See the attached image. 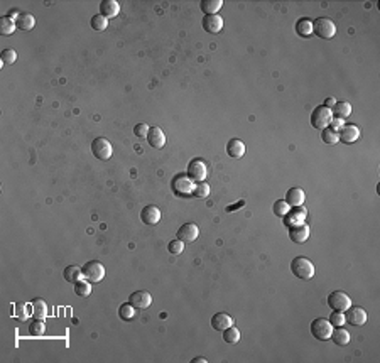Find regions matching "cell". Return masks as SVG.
Listing matches in <instances>:
<instances>
[{
    "mask_svg": "<svg viewBox=\"0 0 380 363\" xmlns=\"http://www.w3.org/2000/svg\"><path fill=\"white\" fill-rule=\"evenodd\" d=\"M223 341L228 345H237L240 341V331H238L235 326H230V328L223 329Z\"/></svg>",
    "mask_w": 380,
    "mask_h": 363,
    "instance_id": "obj_33",
    "label": "cell"
},
{
    "mask_svg": "<svg viewBox=\"0 0 380 363\" xmlns=\"http://www.w3.org/2000/svg\"><path fill=\"white\" fill-rule=\"evenodd\" d=\"M200 7L206 16H215V14H218V10L223 7V2L222 0H201Z\"/></svg>",
    "mask_w": 380,
    "mask_h": 363,
    "instance_id": "obj_28",
    "label": "cell"
},
{
    "mask_svg": "<svg viewBox=\"0 0 380 363\" xmlns=\"http://www.w3.org/2000/svg\"><path fill=\"white\" fill-rule=\"evenodd\" d=\"M208 360H206L205 357H196V358H193V363H206Z\"/></svg>",
    "mask_w": 380,
    "mask_h": 363,
    "instance_id": "obj_48",
    "label": "cell"
},
{
    "mask_svg": "<svg viewBox=\"0 0 380 363\" xmlns=\"http://www.w3.org/2000/svg\"><path fill=\"white\" fill-rule=\"evenodd\" d=\"M149 125L147 124H137L133 127V134L137 135L139 139H147V134H149Z\"/></svg>",
    "mask_w": 380,
    "mask_h": 363,
    "instance_id": "obj_43",
    "label": "cell"
},
{
    "mask_svg": "<svg viewBox=\"0 0 380 363\" xmlns=\"http://www.w3.org/2000/svg\"><path fill=\"white\" fill-rule=\"evenodd\" d=\"M140 220L146 225H157L161 220V210L154 204H147L142 211H140Z\"/></svg>",
    "mask_w": 380,
    "mask_h": 363,
    "instance_id": "obj_16",
    "label": "cell"
},
{
    "mask_svg": "<svg viewBox=\"0 0 380 363\" xmlns=\"http://www.w3.org/2000/svg\"><path fill=\"white\" fill-rule=\"evenodd\" d=\"M147 142H149L151 147L154 149H162L166 145V135L162 132V128L159 127H151L149 134H147Z\"/></svg>",
    "mask_w": 380,
    "mask_h": 363,
    "instance_id": "obj_18",
    "label": "cell"
},
{
    "mask_svg": "<svg viewBox=\"0 0 380 363\" xmlns=\"http://www.w3.org/2000/svg\"><path fill=\"white\" fill-rule=\"evenodd\" d=\"M46 331V325H44V319H36V321L31 323L29 326V333L32 336H42Z\"/></svg>",
    "mask_w": 380,
    "mask_h": 363,
    "instance_id": "obj_38",
    "label": "cell"
},
{
    "mask_svg": "<svg viewBox=\"0 0 380 363\" xmlns=\"http://www.w3.org/2000/svg\"><path fill=\"white\" fill-rule=\"evenodd\" d=\"M284 200H285V203H287L289 206L294 208V206H303L306 196H304V191L301 188H291V189H287Z\"/></svg>",
    "mask_w": 380,
    "mask_h": 363,
    "instance_id": "obj_21",
    "label": "cell"
},
{
    "mask_svg": "<svg viewBox=\"0 0 380 363\" xmlns=\"http://www.w3.org/2000/svg\"><path fill=\"white\" fill-rule=\"evenodd\" d=\"M16 24H17V29H20V31H31L36 26V19L31 14H20L19 19L16 20Z\"/></svg>",
    "mask_w": 380,
    "mask_h": 363,
    "instance_id": "obj_30",
    "label": "cell"
},
{
    "mask_svg": "<svg viewBox=\"0 0 380 363\" xmlns=\"http://www.w3.org/2000/svg\"><path fill=\"white\" fill-rule=\"evenodd\" d=\"M245 144L240 139H230L227 144V154L233 159H240L245 156Z\"/></svg>",
    "mask_w": 380,
    "mask_h": 363,
    "instance_id": "obj_20",
    "label": "cell"
},
{
    "mask_svg": "<svg viewBox=\"0 0 380 363\" xmlns=\"http://www.w3.org/2000/svg\"><path fill=\"white\" fill-rule=\"evenodd\" d=\"M328 306L333 311H342L345 312L346 309L352 306V299H350L348 294H345L343 290H333L328 296Z\"/></svg>",
    "mask_w": 380,
    "mask_h": 363,
    "instance_id": "obj_7",
    "label": "cell"
},
{
    "mask_svg": "<svg viewBox=\"0 0 380 363\" xmlns=\"http://www.w3.org/2000/svg\"><path fill=\"white\" fill-rule=\"evenodd\" d=\"M31 306H32V318L44 319L48 316V304L42 299H34L31 303Z\"/></svg>",
    "mask_w": 380,
    "mask_h": 363,
    "instance_id": "obj_29",
    "label": "cell"
},
{
    "mask_svg": "<svg viewBox=\"0 0 380 363\" xmlns=\"http://www.w3.org/2000/svg\"><path fill=\"white\" fill-rule=\"evenodd\" d=\"M321 140H323L324 144H328V145H335V144H338V132L331 130V128H323L321 130Z\"/></svg>",
    "mask_w": 380,
    "mask_h": 363,
    "instance_id": "obj_37",
    "label": "cell"
},
{
    "mask_svg": "<svg viewBox=\"0 0 380 363\" xmlns=\"http://www.w3.org/2000/svg\"><path fill=\"white\" fill-rule=\"evenodd\" d=\"M120 12V5H118L117 0H103L100 3V14L107 19H114V17L118 16Z\"/></svg>",
    "mask_w": 380,
    "mask_h": 363,
    "instance_id": "obj_22",
    "label": "cell"
},
{
    "mask_svg": "<svg viewBox=\"0 0 380 363\" xmlns=\"http://www.w3.org/2000/svg\"><path fill=\"white\" fill-rule=\"evenodd\" d=\"M193 196L194 198H208L209 196V184L208 182H205V181L198 182V184L194 186Z\"/></svg>",
    "mask_w": 380,
    "mask_h": 363,
    "instance_id": "obj_39",
    "label": "cell"
},
{
    "mask_svg": "<svg viewBox=\"0 0 380 363\" xmlns=\"http://www.w3.org/2000/svg\"><path fill=\"white\" fill-rule=\"evenodd\" d=\"M331 118H333L331 109H328V107H324V105H320L313 110V113H311V125H313L314 128L323 130V128L329 127Z\"/></svg>",
    "mask_w": 380,
    "mask_h": 363,
    "instance_id": "obj_5",
    "label": "cell"
},
{
    "mask_svg": "<svg viewBox=\"0 0 380 363\" xmlns=\"http://www.w3.org/2000/svg\"><path fill=\"white\" fill-rule=\"evenodd\" d=\"M12 316L19 321H25L29 316H32V306L27 303H16L12 306Z\"/></svg>",
    "mask_w": 380,
    "mask_h": 363,
    "instance_id": "obj_23",
    "label": "cell"
},
{
    "mask_svg": "<svg viewBox=\"0 0 380 363\" xmlns=\"http://www.w3.org/2000/svg\"><path fill=\"white\" fill-rule=\"evenodd\" d=\"M289 210H291V206H289L287 203H285V200H277L276 203L272 204V211L274 215L279 218H284L285 215L289 213Z\"/></svg>",
    "mask_w": 380,
    "mask_h": 363,
    "instance_id": "obj_35",
    "label": "cell"
},
{
    "mask_svg": "<svg viewBox=\"0 0 380 363\" xmlns=\"http://www.w3.org/2000/svg\"><path fill=\"white\" fill-rule=\"evenodd\" d=\"M16 27H17L16 20L10 19L9 16H3L2 19H0V32H2V36H10V34H14Z\"/></svg>",
    "mask_w": 380,
    "mask_h": 363,
    "instance_id": "obj_32",
    "label": "cell"
},
{
    "mask_svg": "<svg viewBox=\"0 0 380 363\" xmlns=\"http://www.w3.org/2000/svg\"><path fill=\"white\" fill-rule=\"evenodd\" d=\"M75 294L79 297H88L92 294V282L86 279H81L75 284Z\"/></svg>",
    "mask_w": 380,
    "mask_h": 363,
    "instance_id": "obj_31",
    "label": "cell"
},
{
    "mask_svg": "<svg viewBox=\"0 0 380 363\" xmlns=\"http://www.w3.org/2000/svg\"><path fill=\"white\" fill-rule=\"evenodd\" d=\"M0 57H2L3 63L12 64V63H16V61H17V53L14 51V49L7 48V49H3V51H2V54H0Z\"/></svg>",
    "mask_w": 380,
    "mask_h": 363,
    "instance_id": "obj_42",
    "label": "cell"
},
{
    "mask_svg": "<svg viewBox=\"0 0 380 363\" xmlns=\"http://www.w3.org/2000/svg\"><path fill=\"white\" fill-rule=\"evenodd\" d=\"M296 32H298L301 37H311V36H313V20L307 19V17H301V19L296 22Z\"/></svg>",
    "mask_w": 380,
    "mask_h": 363,
    "instance_id": "obj_26",
    "label": "cell"
},
{
    "mask_svg": "<svg viewBox=\"0 0 380 363\" xmlns=\"http://www.w3.org/2000/svg\"><path fill=\"white\" fill-rule=\"evenodd\" d=\"M135 309L130 303L127 304H122L120 308H118V318L124 319V321H132L133 318H135Z\"/></svg>",
    "mask_w": 380,
    "mask_h": 363,
    "instance_id": "obj_34",
    "label": "cell"
},
{
    "mask_svg": "<svg viewBox=\"0 0 380 363\" xmlns=\"http://www.w3.org/2000/svg\"><path fill=\"white\" fill-rule=\"evenodd\" d=\"M92 152H93V156H96V159L108 161L112 157V154H114V149H112V144L108 142L107 139L96 137L92 142Z\"/></svg>",
    "mask_w": 380,
    "mask_h": 363,
    "instance_id": "obj_8",
    "label": "cell"
},
{
    "mask_svg": "<svg viewBox=\"0 0 380 363\" xmlns=\"http://www.w3.org/2000/svg\"><path fill=\"white\" fill-rule=\"evenodd\" d=\"M291 272L296 277L303 279V280H309L314 277V265L309 258L306 257H296L291 262Z\"/></svg>",
    "mask_w": 380,
    "mask_h": 363,
    "instance_id": "obj_2",
    "label": "cell"
},
{
    "mask_svg": "<svg viewBox=\"0 0 380 363\" xmlns=\"http://www.w3.org/2000/svg\"><path fill=\"white\" fill-rule=\"evenodd\" d=\"M289 238H291L294 243H304L307 238H309V226L306 223L289 226Z\"/></svg>",
    "mask_w": 380,
    "mask_h": 363,
    "instance_id": "obj_15",
    "label": "cell"
},
{
    "mask_svg": "<svg viewBox=\"0 0 380 363\" xmlns=\"http://www.w3.org/2000/svg\"><path fill=\"white\" fill-rule=\"evenodd\" d=\"M307 217V211L304 206H294L289 210V213L284 217V225L287 226H294V225H301L304 223Z\"/></svg>",
    "mask_w": 380,
    "mask_h": 363,
    "instance_id": "obj_12",
    "label": "cell"
},
{
    "mask_svg": "<svg viewBox=\"0 0 380 363\" xmlns=\"http://www.w3.org/2000/svg\"><path fill=\"white\" fill-rule=\"evenodd\" d=\"M313 34L321 39H331L336 34V26L328 17H318L313 20Z\"/></svg>",
    "mask_w": 380,
    "mask_h": 363,
    "instance_id": "obj_3",
    "label": "cell"
},
{
    "mask_svg": "<svg viewBox=\"0 0 380 363\" xmlns=\"http://www.w3.org/2000/svg\"><path fill=\"white\" fill-rule=\"evenodd\" d=\"M81 271H83V277L86 280H90L92 284L100 282V280L105 277V267L98 260H90V262H86V264H83Z\"/></svg>",
    "mask_w": 380,
    "mask_h": 363,
    "instance_id": "obj_4",
    "label": "cell"
},
{
    "mask_svg": "<svg viewBox=\"0 0 380 363\" xmlns=\"http://www.w3.org/2000/svg\"><path fill=\"white\" fill-rule=\"evenodd\" d=\"M20 14H22V12H19V10L12 9V10H9V14H7V16H9V17H10V19L17 20V19H19V16H20Z\"/></svg>",
    "mask_w": 380,
    "mask_h": 363,
    "instance_id": "obj_46",
    "label": "cell"
},
{
    "mask_svg": "<svg viewBox=\"0 0 380 363\" xmlns=\"http://www.w3.org/2000/svg\"><path fill=\"white\" fill-rule=\"evenodd\" d=\"M90 24H92V29H93V31H105V29L108 27V19H107V17L101 16V14H96V16L92 17Z\"/></svg>",
    "mask_w": 380,
    "mask_h": 363,
    "instance_id": "obj_36",
    "label": "cell"
},
{
    "mask_svg": "<svg viewBox=\"0 0 380 363\" xmlns=\"http://www.w3.org/2000/svg\"><path fill=\"white\" fill-rule=\"evenodd\" d=\"M198 235H200V228H198V226L194 223L181 225L179 228H177V233H176L177 238H179L181 242H184V243L194 242V240L198 238Z\"/></svg>",
    "mask_w": 380,
    "mask_h": 363,
    "instance_id": "obj_11",
    "label": "cell"
},
{
    "mask_svg": "<svg viewBox=\"0 0 380 363\" xmlns=\"http://www.w3.org/2000/svg\"><path fill=\"white\" fill-rule=\"evenodd\" d=\"M329 323H331V326H343L345 325V312H342V311H333L331 314H329V319H328Z\"/></svg>",
    "mask_w": 380,
    "mask_h": 363,
    "instance_id": "obj_40",
    "label": "cell"
},
{
    "mask_svg": "<svg viewBox=\"0 0 380 363\" xmlns=\"http://www.w3.org/2000/svg\"><path fill=\"white\" fill-rule=\"evenodd\" d=\"M329 338H331L333 343L338 345V346H345V345L350 343V333L346 331L343 326H336V328L331 331V336Z\"/></svg>",
    "mask_w": 380,
    "mask_h": 363,
    "instance_id": "obj_24",
    "label": "cell"
},
{
    "mask_svg": "<svg viewBox=\"0 0 380 363\" xmlns=\"http://www.w3.org/2000/svg\"><path fill=\"white\" fill-rule=\"evenodd\" d=\"M188 176L193 179L194 182H201L206 179L208 176V166H206L205 161L201 159H193L190 164H188Z\"/></svg>",
    "mask_w": 380,
    "mask_h": 363,
    "instance_id": "obj_9",
    "label": "cell"
},
{
    "mask_svg": "<svg viewBox=\"0 0 380 363\" xmlns=\"http://www.w3.org/2000/svg\"><path fill=\"white\" fill-rule=\"evenodd\" d=\"M244 204H245V201H238V203L233 204V206H231V204H230V206H227V211H228V213H231V211H237V208L244 206Z\"/></svg>",
    "mask_w": 380,
    "mask_h": 363,
    "instance_id": "obj_45",
    "label": "cell"
},
{
    "mask_svg": "<svg viewBox=\"0 0 380 363\" xmlns=\"http://www.w3.org/2000/svg\"><path fill=\"white\" fill-rule=\"evenodd\" d=\"M367 311L363 308H358V306H350L348 309L345 311V321L350 323L353 326H363L367 323Z\"/></svg>",
    "mask_w": 380,
    "mask_h": 363,
    "instance_id": "obj_10",
    "label": "cell"
},
{
    "mask_svg": "<svg viewBox=\"0 0 380 363\" xmlns=\"http://www.w3.org/2000/svg\"><path fill=\"white\" fill-rule=\"evenodd\" d=\"M335 103H336V100H335V98H326V100H324L323 105H324V107H328V109H333V107H335Z\"/></svg>",
    "mask_w": 380,
    "mask_h": 363,
    "instance_id": "obj_47",
    "label": "cell"
},
{
    "mask_svg": "<svg viewBox=\"0 0 380 363\" xmlns=\"http://www.w3.org/2000/svg\"><path fill=\"white\" fill-rule=\"evenodd\" d=\"M194 186H196L194 184V181L188 174H176L171 181L172 193L177 196H183V198H188V196L193 195Z\"/></svg>",
    "mask_w": 380,
    "mask_h": 363,
    "instance_id": "obj_1",
    "label": "cell"
},
{
    "mask_svg": "<svg viewBox=\"0 0 380 363\" xmlns=\"http://www.w3.org/2000/svg\"><path fill=\"white\" fill-rule=\"evenodd\" d=\"M343 125H345V124H343V118H336V117H333V118H331V122H329V128H331V130H335V132H338L340 128L343 127Z\"/></svg>",
    "mask_w": 380,
    "mask_h": 363,
    "instance_id": "obj_44",
    "label": "cell"
},
{
    "mask_svg": "<svg viewBox=\"0 0 380 363\" xmlns=\"http://www.w3.org/2000/svg\"><path fill=\"white\" fill-rule=\"evenodd\" d=\"M168 250L171 252L172 255H179L181 252L184 250V242H181L179 238H174L168 243Z\"/></svg>",
    "mask_w": 380,
    "mask_h": 363,
    "instance_id": "obj_41",
    "label": "cell"
},
{
    "mask_svg": "<svg viewBox=\"0 0 380 363\" xmlns=\"http://www.w3.org/2000/svg\"><path fill=\"white\" fill-rule=\"evenodd\" d=\"M358 137H360V128L353 124L343 125V127L338 130V140L343 144H353V142H357Z\"/></svg>",
    "mask_w": 380,
    "mask_h": 363,
    "instance_id": "obj_13",
    "label": "cell"
},
{
    "mask_svg": "<svg viewBox=\"0 0 380 363\" xmlns=\"http://www.w3.org/2000/svg\"><path fill=\"white\" fill-rule=\"evenodd\" d=\"M331 113H333V117L343 118V120H345L346 117L352 115V105H350V102H336L335 107L331 109Z\"/></svg>",
    "mask_w": 380,
    "mask_h": 363,
    "instance_id": "obj_27",
    "label": "cell"
},
{
    "mask_svg": "<svg viewBox=\"0 0 380 363\" xmlns=\"http://www.w3.org/2000/svg\"><path fill=\"white\" fill-rule=\"evenodd\" d=\"M63 277H64L66 282H71V284H76L78 280L85 279V277H83L81 267H78V265H68V267L64 269V272H63Z\"/></svg>",
    "mask_w": 380,
    "mask_h": 363,
    "instance_id": "obj_25",
    "label": "cell"
},
{
    "mask_svg": "<svg viewBox=\"0 0 380 363\" xmlns=\"http://www.w3.org/2000/svg\"><path fill=\"white\" fill-rule=\"evenodd\" d=\"M203 29L208 34H218L223 29V19L218 14H215V16H205V19H203Z\"/></svg>",
    "mask_w": 380,
    "mask_h": 363,
    "instance_id": "obj_17",
    "label": "cell"
},
{
    "mask_svg": "<svg viewBox=\"0 0 380 363\" xmlns=\"http://www.w3.org/2000/svg\"><path fill=\"white\" fill-rule=\"evenodd\" d=\"M230 326H233V318L227 312H216L211 318V328L216 329V331H223Z\"/></svg>",
    "mask_w": 380,
    "mask_h": 363,
    "instance_id": "obj_19",
    "label": "cell"
},
{
    "mask_svg": "<svg viewBox=\"0 0 380 363\" xmlns=\"http://www.w3.org/2000/svg\"><path fill=\"white\" fill-rule=\"evenodd\" d=\"M331 331H333V326L328 319L316 318V319H313V323H311V333H313V336L316 338V340H320V341L329 340Z\"/></svg>",
    "mask_w": 380,
    "mask_h": 363,
    "instance_id": "obj_6",
    "label": "cell"
},
{
    "mask_svg": "<svg viewBox=\"0 0 380 363\" xmlns=\"http://www.w3.org/2000/svg\"><path fill=\"white\" fill-rule=\"evenodd\" d=\"M129 303L137 309H146L152 304V296L147 290H135V292L130 294Z\"/></svg>",
    "mask_w": 380,
    "mask_h": 363,
    "instance_id": "obj_14",
    "label": "cell"
}]
</instances>
